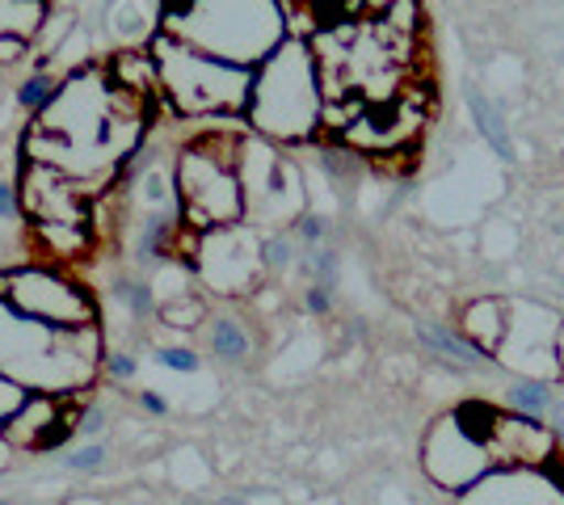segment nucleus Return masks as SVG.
I'll use <instances>...</instances> for the list:
<instances>
[{
	"label": "nucleus",
	"mask_w": 564,
	"mask_h": 505,
	"mask_svg": "<svg viewBox=\"0 0 564 505\" xmlns=\"http://www.w3.org/2000/svg\"><path fill=\"white\" fill-rule=\"evenodd\" d=\"M148 114H152V97L127 94L122 85L101 76H76L51 97L25 147L34 165L55 168L68 182L97 177L110 173L135 147L143 122H152Z\"/></svg>",
	"instance_id": "obj_1"
},
{
	"label": "nucleus",
	"mask_w": 564,
	"mask_h": 505,
	"mask_svg": "<svg viewBox=\"0 0 564 505\" xmlns=\"http://www.w3.org/2000/svg\"><path fill=\"white\" fill-rule=\"evenodd\" d=\"M97 362L94 329H55L34 316L13 312L0 304V375L25 387L30 396L72 392L89 384Z\"/></svg>",
	"instance_id": "obj_2"
},
{
	"label": "nucleus",
	"mask_w": 564,
	"mask_h": 505,
	"mask_svg": "<svg viewBox=\"0 0 564 505\" xmlns=\"http://www.w3.org/2000/svg\"><path fill=\"white\" fill-rule=\"evenodd\" d=\"M321 114H325V89L316 55L300 39H286L253 76L249 119L274 140H307L316 135Z\"/></svg>",
	"instance_id": "obj_3"
},
{
	"label": "nucleus",
	"mask_w": 564,
	"mask_h": 505,
	"mask_svg": "<svg viewBox=\"0 0 564 505\" xmlns=\"http://www.w3.org/2000/svg\"><path fill=\"white\" fill-rule=\"evenodd\" d=\"M169 25H212L207 39H194L186 47L212 55L219 64H265L274 51L286 43V22H282V4H169Z\"/></svg>",
	"instance_id": "obj_4"
},
{
	"label": "nucleus",
	"mask_w": 564,
	"mask_h": 505,
	"mask_svg": "<svg viewBox=\"0 0 564 505\" xmlns=\"http://www.w3.org/2000/svg\"><path fill=\"white\" fill-rule=\"evenodd\" d=\"M156 68L165 80L169 97L182 114H212V110H249L253 97V73L219 64L203 51L177 43L173 34L156 39Z\"/></svg>",
	"instance_id": "obj_5"
},
{
	"label": "nucleus",
	"mask_w": 564,
	"mask_h": 505,
	"mask_svg": "<svg viewBox=\"0 0 564 505\" xmlns=\"http://www.w3.org/2000/svg\"><path fill=\"white\" fill-rule=\"evenodd\" d=\"M177 202L194 228H232L245 216V190L236 168L215 156V144H194L177 165Z\"/></svg>",
	"instance_id": "obj_6"
},
{
	"label": "nucleus",
	"mask_w": 564,
	"mask_h": 505,
	"mask_svg": "<svg viewBox=\"0 0 564 505\" xmlns=\"http://www.w3.org/2000/svg\"><path fill=\"white\" fill-rule=\"evenodd\" d=\"M0 304L55 329H94V299L47 270H18L0 278Z\"/></svg>",
	"instance_id": "obj_7"
},
{
	"label": "nucleus",
	"mask_w": 564,
	"mask_h": 505,
	"mask_svg": "<svg viewBox=\"0 0 564 505\" xmlns=\"http://www.w3.org/2000/svg\"><path fill=\"white\" fill-rule=\"evenodd\" d=\"M425 472H430V481L438 484V488H447V493H471L476 484L485 481V476H494L497 463L489 455V447L468 433L459 421H455V413H447L434 430L425 433Z\"/></svg>",
	"instance_id": "obj_8"
},
{
	"label": "nucleus",
	"mask_w": 564,
	"mask_h": 505,
	"mask_svg": "<svg viewBox=\"0 0 564 505\" xmlns=\"http://www.w3.org/2000/svg\"><path fill=\"white\" fill-rule=\"evenodd\" d=\"M240 161H245V173H240L245 211H253L261 219H282L300 211V177L279 152L261 144H245Z\"/></svg>",
	"instance_id": "obj_9"
},
{
	"label": "nucleus",
	"mask_w": 564,
	"mask_h": 505,
	"mask_svg": "<svg viewBox=\"0 0 564 505\" xmlns=\"http://www.w3.org/2000/svg\"><path fill=\"white\" fill-rule=\"evenodd\" d=\"M497 472H547L556 468L561 438L543 417H522V413H501L497 417L494 442H489Z\"/></svg>",
	"instance_id": "obj_10"
},
{
	"label": "nucleus",
	"mask_w": 564,
	"mask_h": 505,
	"mask_svg": "<svg viewBox=\"0 0 564 505\" xmlns=\"http://www.w3.org/2000/svg\"><path fill=\"white\" fill-rule=\"evenodd\" d=\"M261 244L240 228H215L198 244V270L215 290H249L261 270Z\"/></svg>",
	"instance_id": "obj_11"
},
{
	"label": "nucleus",
	"mask_w": 564,
	"mask_h": 505,
	"mask_svg": "<svg viewBox=\"0 0 564 505\" xmlns=\"http://www.w3.org/2000/svg\"><path fill=\"white\" fill-rule=\"evenodd\" d=\"M425 122V106L413 94L388 97V101H376L367 106L358 119L341 131L358 152H392V147L413 144V135L422 131Z\"/></svg>",
	"instance_id": "obj_12"
},
{
	"label": "nucleus",
	"mask_w": 564,
	"mask_h": 505,
	"mask_svg": "<svg viewBox=\"0 0 564 505\" xmlns=\"http://www.w3.org/2000/svg\"><path fill=\"white\" fill-rule=\"evenodd\" d=\"M22 207L39 228H89V207L80 198V186L47 165H30L22 173Z\"/></svg>",
	"instance_id": "obj_13"
},
{
	"label": "nucleus",
	"mask_w": 564,
	"mask_h": 505,
	"mask_svg": "<svg viewBox=\"0 0 564 505\" xmlns=\"http://www.w3.org/2000/svg\"><path fill=\"white\" fill-rule=\"evenodd\" d=\"M459 505H564V481L547 472H494L459 497Z\"/></svg>",
	"instance_id": "obj_14"
},
{
	"label": "nucleus",
	"mask_w": 564,
	"mask_h": 505,
	"mask_svg": "<svg viewBox=\"0 0 564 505\" xmlns=\"http://www.w3.org/2000/svg\"><path fill=\"white\" fill-rule=\"evenodd\" d=\"M4 430V442L13 447H30V451H43V447H59L72 430V417L51 396H30L22 405V413L0 426Z\"/></svg>",
	"instance_id": "obj_15"
},
{
	"label": "nucleus",
	"mask_w": 564,
	"mask_h": 505,
	"mask_svg": "<svg viewBox=\"0 0 564 505\" xmlns=\"http://www.w3.org/2000/svg\"><path fill=\"white\" fill-rule=\"evenodd\" d=\"M459 333L468 337L485 359H494V354H501V345L510 337V308L501 299H476V304L464 308V329Z\"/></svg>",
	"instance_id": "obj_16"
},
{
	"label": "nucleus",
	"mask_w": 564,
	"mask_h": 505,
	"mask_svg": "<svg viewBox=\"0 0 564 505\" xmlns=\"http://www.w3.org/2000/svg\"><path fill=\"white\" fill-rule=\"evenodd\" d=\"M468 110L471 119H476V131L485 135V144L494 147L501 161H514V135H510V127H506V119H501V110H497L494 101L480 89H468Z\"/></svg>",
	"instance_id": "obj_17"
},
{
	"label": "nucleus",
	"mask_w": 564,
	"mask_h": 505,
	"mask_svg": "<svg viewBox=\"0 0 564 505\" xmlns=\"http://www.w3.org/2000/svg\"><path fill=\"white\" fill-rule=\"evenodd\" d=\"M417 341H422L425 350H434V354H443V359L459 362V366H480V362H489L476 345H471L468 337L447 329V325H425V320H417Z\"/></svg>",
	"instance_id": "obj_18"
},
{
	"label": "nucleus",
	"mask_w": 564,
	"mask_h": 505,
	"mask_svg": "<svg viewBox=\"0 0 564 505\" xmlns=\"http://www.w3.org/2000/svg\"><path fill=\"white\" fill-rule=\"evenodd\" d=\"M506 405H510V413H522V417H547L556 405V387L547 380H514L506 387Z\"/></svg>",
	"instance_id": "obj_19"
},
{
	"label": "nucleus",
	"mask_w": 564,
	"mask_h": 505,
	"mask_svg": "<svg viewBox=\"0 0 564 505\" xmlns=\"http://www.w3.org/2000/svg\"><path fill=\"white\" fill-rule=\"evenodd\" d=\"M161 73L148 55L140 51H122L115 64H110V76H115V85H122L127 94H140V97H152V76Z\"/></svg>",
	"instance_id": "obj_20"
},
{
	"label": "nucleus",
	"mask_w": 564,
	"mask_h": 505,
	"mask_svg": "<svg viewBox=\"0 0 564 505\" xmlns=\"http://www.w3.org/2000/svg\"><path fill=\"white\" fill-rule=\"evenodd\" d=\"M212 345H215V354H224V359H240V354L249 350V337L240 333L232 320H215Z\"/></svg>",
	"instance_id": "obj_21"
},
{
	"label": "nucleus",
	"mask_w": 564,
	"mask_h": 505,
	"mask_svg": "<svg viewBox=\"0 0 564 505\" xmlns=\"http://www.w3.org/2000/svg\"><path fill=\"white\" fill-rule=\"evenodd\" d=\"M25 400H30V392H25V387H18L13 380H4V375H0V426H9V421L22 413Z\"/></svg>",
	"instance_id": "obj_22"
},
{
	"label": "nucleus",
	"mask_w": 564,
	"mask_h": 505,
	"mask_svg": "<svg viewBox=\"0 0 564 505\" xmlns=\"http://www.w3.org/2000/svg\"><path fill=\"white\" fill-rule=\"evenodd\" d=\"M18 97H22V106H43V110H47L51 97H55V89H51V80L34 76V80H25V89Z\"/></svg>",
	"instance_id": "obj_23"
},
{
	"label": "nucleus",
	"mask_w": 564,
	"mask_h": 505,
	"mask_svg": "<svg viewBox=\"0 0 564 505\" xmlns=\"http://www.w3.org/2000/svg\"><path fill=\"white\" fill-rule=\"evenodd\" d=\"M261 262H265V265H286V262H291V241H286V237H270V241L261 244Z\"/></svg>",
	"instance_id": "obj_24"
},
{
	"label": "nucleus",
	"mask_w": 564,
	"mask_h": 505,
	"mask_svg": "<svg viewBox=\"0 0 564 505\" xmlns=\"http://www.w3.org/2000/svg\"><path fill=\"white\" fill-rule=\"evenodd\" d=\"M161 362L173 366V371H194V366H198V359H194L189 350H161Z\"/></svg>",
	"instance_id": "obj_25"
},
{
	"label": "nucleus",
	"mask_w": 564,
	"mask_h": 505,
	"mask_svg": "<svg viewBox=\"0 0 564 505\" xmlns=\"http://www.w3.org/2000/svg\"><path fill=\"white\" fill-rule=\"evenodd\" d=\"M101 459H106V451H101V447H85V451H76L68 463H72V468H85V472H89V468H101Z\"/></svg>",
	"instance_id": "obj_26"
},
{
	"label": "nucleus",
	"mask_w": 564,
	"mask_h": 505,
	"mask_svg": "<svg viewBox=\"0 0 564 505\" xmlns=\"http://www.w3.org/2000/svg\"><path fill=\"white\" fill-rule=\"evenodd\" d=\"M307 312H316V316L329 312V287H312V290H307Z\"/></svg>",
	"instance_id": "obj_27"
},
{
	"label": "nucleus",
	"mask_w": 564,
	"mask_h": 505,
	"mask_svg": "<svg viewBox=\"0 0 564 505\" xmlns=\"http://www.w3.org/2000/svg\"><path fill=\"white\" fill-rule=\"evenodd\" d=\"M203 312V308H198V304H186V308H169V325H194V320H189V316H198Z\"/></svg>",
	"instance_id": "obj_28"
},
{
	"label": "nucleus",
	"mask_w": 564,
	"mask_h": 505,
	"mask_svg": "<svg viewBox=\"0 0 564 505\" xmlns=\"http://www.w3.org/2000/svg\"><path fill=\"white\" fill-rule=\"evenodd\" d=\"M547 417H552L547 426L556 430V438H561V447H564V396H556V405H552V413H547Z\"/></svg>",
	"instance_id": "obj_29"
},
{
	"label": "nucleus",
	"mask_w": 564,
	"mask_h": 505,
	"mask_svg": "<svg viewBox=\"0 0 564 505\" xmlns=\"http://www.w3.org/2000/svg\"><path fill=\"white\" fill-rule=\"evenodd\" d=\"M300 232H304V241H321L325 237V219H304Z\"/></svg>",
	"instance_id": "obj_30"
},
{
	"label": "nucleus",
	"mask_w": 564,
	"mask_h": 505,
	"mask_svg": "<svg viewBox=\"0 0 564 505\" xmlns=\"http://www.w3.org/2000/svg\"><path fill=\"white\" fill-rule=\"evenodd\" d=\"M22 202H18V194L9 190V186H0V216H13Z\"/></svg>",
	"instance_id": "obj_31"
},
{
	"label": "nucleus",
	"mask_w": 564,
	"mask_h": 505,
	"mask_svg": "<svg viewBox=\"0 0 564 505\" xmlns=\"http://www.w3.org/2000/svg\"><path fill=\"white\" fill-rule=\"evenodd\" d=\"M22 55V39H0V59H18Z\"/></svg>",
	"instance_id": "obj_32"
},
{
	"label": "nucleus",
	"mask_w": 564,
	"mask_h": 505,
	"mask_svg": "<svg viewBox=\"0 0 564 505\" xmlns=\"http://www.w3.org/2000/svg\"><path fill=\"white\" fill-rule=\"evenodd\" d=\"M76 426H80V430H85V433H97V430H101V413L89 409V413H85V417H80V421H76Z\"/></svg>",
	"instance_id": "obj_33"
},
{
	"label": "nucleus",
	"mask_w": 564,
	"mask_h": 505,
	"mask_svg": "<svg viewBox=\"0 0 564 505\" xmlns=\"http://www.w3.org/2000/svg\"><path fill=\"white\" fill-rule=\"evenodd\" d=\"M556 375L564 380V320H561V329H556Z\"/></svg>",
	"instance_id": "obj_34"
},
{
	"label": "nucleus",
	"mask_w": 564,
	"mask_h": 505,
	"mask_svg": "<svg viewBox=\"0 0 564 505\" xmlns=\"http://www.w3.org/2000/svg\"><path fill=\"white\" fill-rule=\"evenodd\" d=\"M131 299H135V312H148V304H152L148 287H135V290H131Z\"/></svg>",
	"instance_id": "obj_35"
},
{
	"label": "nucleus",
	"mask_w": 564,
	"mask_h": 505,
	"mask_svg": "<svg viewBox=\"0 0 564 505\" xmlns=\"http://www.w3.org/2000/svg\"><path fill=\"white\" fill-rule=\"evenodd\" d=\"M143 409H152V413H165V400H161V396H152V392H143Z\"/></svg>",
	"instance_id": "obj_36"
},
{
	"label": "nucleus",
	"mask_w": 564,
	"mask_h": 505,
	"mask_svg": "<svg viewBox=\"0 0 564 505\" xmlns=\"http://www.w3.org/2000/svg\"><path fill=\"white\" fill-rule=\"evenodd\" d=\"M110 371L115 375H131V359H110Z\"/></svg>",
	"instance_id": "obj_37"
}]
</instances>
